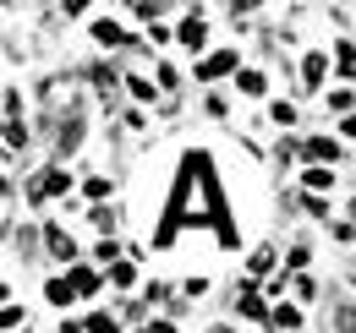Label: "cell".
Here are the masks:
<instances>
[{
    "mask_svg": "<svg viewBox=\"0 0 356 333\" xmlns=\"http://www.w3.org/2000/svg\"><path fill=\"white\" fill-rule=\"evenodd\" d=\"M88 333H115V317H110V311H93V317H88Z\"/></svg>",
    "mask_w": 356,
    "mask_h": 333,
    "instance_id": "4fadbf2b",
    "label": "cell"
},
{
    "mask_svg": "<svg viewBox=\"0 0 356 333\" xmlns=\"http://www.w3.org/2000/svg\"><path fill=\"white\" fill-rule=\"evenodd\" d=\"M268 323H274L280 333H296V328H302V311H296V306H274V311H268Z\"/></svg>",
    "mask_w": 356,
    "mask_h": 333,
    "instance_id": "277c9868",
    "label": "cell"
},
{
    "mask_svg": "<svg viewBox=\"0 0 356 333\" xmlns=\"http://www.w3.org/2000/svg\"><path fill=\"white\" fill-rule=\"evenodd\" d=\"M236 311H241V317H264V300H258V290H247V284H241V290H236Z\"/></svg>",
    "mask_w": 356,
    "mask_h": 333,
    "instance_id": "8992f818",
    "label": "cell"
},
{
    "mask_svg": "<svg viewBox=\"0 0 356 333\" xmlns=\"http://www.w3.org/2000/svg\"><path fill=\"white\" fill-rule=\"evenodd\" d=\"M236 83H241V93H264V71H241Z\"/></svg>",
    "mask_w": 356,
    "mask_h": 333,
    "instance_id": "5bb4252c",
    "label": "cell"
},
{
    "mask_svg": "<svg viewBox=\"0 0 356 333\" xmlns=\"http://www.w3.org/2000/svg\"><path fill=\"white\" fill-rule=\"evenodd\" d=\"M110 279H115V284L127 290V284H132V262H115V268H110Z\"/></svg>",
    "mask_w": 356,
    "mask_h": 333,
    "instance_id": "e0dca14e",
    "label": "cell"
},
{
    "mask_svg": "<svg viewBox=\"0 0 356 333\" xmlns=\"http://www.w3.org/2000/svg\"><path fill=\"white\" fill-rule=\"evenodd\" d=\"M307 159H318V164H334V159H340V148H334L329 137H312V142H307Z\"/></svg>",
    "mask_w": 356,
    "mask_h": 333,
    "instance_id": "5b68a950",
    "label": "cell"
},
{
    "mask_svg": "<svg viewBox=\"0 0 356 333\" xmlns=\"http://www.w3.org/2000/svg\"><path fill=\"white\" fill-rule=\"evenodd\" d=\"M181 44H192V49L203 44V17H186V22H181Z\"/></svg>",
    "mask_w": 356,
    "mask_h": 333,
    "instance_id": "8fae6325",
    "label": "cell"
},
{
    "mask_svg": "<svg viewBox=\"0 0 356 333\" xmlns=\"http://www.w3.org/2000/svg\"><path fill=\"white\" fill-rule=\"evenodd\" d=\"M44 295L55 300V306H66V300H72L77 290H72V279H49V284H44Z\"/></svg>",
    "mask_w": 356,
    "mask_h": 333,
    "instance_id": "30bf717a",
    "label": "cell"
},
{
    "mask_svg": "<svg viewBox=\"0 0 356 333\" xmlns=\"http://www.w3.org/2000/svg\"><path fill=\"white\" fill-rule=\"evenodd\" d=\"M334 55H340V71H346V77H351V71H356V49H351V44H340V49H334Z\"/></svg>",
    "mask_w": 356,
    "mask_h": 333,
    "instance_id": "9a60e30c",
    "label": "cell"
},
{
    "mask_svg": "<svg viewBox=\"0 0 356 333\" xmlns=\"http://www.w3.org/2000/svg\"><path fill=\"white\" fill-rule=\"evenodd\" d=\"M60 191H72V175L66 169H49V175H39V186H33V197H60Z\"/></svg>",
    "mask_w": 356,
    "mask_h": 333,
    "instance_id": "6da1fadb",
    "label": "cell"
},
{
    "mask_svg": "<svg viewBox=\"0 0 356 333\" xmlns=\"http://www.w3.org/2000/svg\"><path fill=\"white\" fill-rule=\"evenodd\" d=\"M44 246L55 251V257H60V262H72V257H77V246H72V235H66V230H60V224H49V230H44Z\"/></svg>",
    "mask_w": 356,
    "mask_h": 333,
    "instance_id": "3957f363",
    "label": "cell"
},
{
    "mask_svg": "<svg viewBox=\"0 0 356 333\" xmlns=\"http://www.w3.org/2000/svg\"><path fill=\"white\" fill-rule=\"evenodd\" d=\"M93 39L104 44V49H121V44H127V39H121V28H115V22H93Z\"/></svg>",
    "mask_w": 356,
    "mask_h": 333,
    "instance_id": "52a82bcc",
    "label": "cell"
},
{
    "mask_svg": "<svg viewBox=\"0 0 356 333\" xmlns=\"http://www.w3.org/2000/svg\"><path fill=\"white\" fill-rule=\"evenodd\" d=\"M230 66H236V55H230V49H220V55H209V60L197 66V83H214V77H225Z\"/></svg>",
    "mask_w": 356,
    "mask_h": 333,
    "instance_id": "7a4b0ae2",
    "label": "cell"
},
{
    "mask_svg": "<svg viewBox=\"0 0 356 333\" xmlns=\"http://www.w3.org/2000/svg\"><path fill=\"white\" fill-rule=\"evenodd\" d=\"M323 71H329V60H323V55H307V60H302V77H307V87L323 83Z\"/></svg>",
    "mask_w": 356,
    "mask_h": 333,
    "instance_id": "ba28073f",
    "label": "cell"
},
{
    "mask_svg": "<svg viewBox=\"0 0 356 333\" xmlns=\"http://www.w3.org/2000/svg\"><path fill=\"white\" fill-rule=\"evenodd\" d=\"M143 333H176V328H170V323H148Z\"/></svg>",
    "mask_w": 356,
    "mask_h": 333,
    "instance_id": "d6986e66",
    "label": "cell"
},
{
    "mask_svg": "<svg viewBox=\"0 0 356 333\" xmlns=\"http://www.w3.org/2000/svg\"><path fill=\"white\" fill-rule=\"evenodd\" d=\"M72 290L93 295V290H99V273H93V268H72Z\"/></svg>",
    "mask_w": 356,
    "mask_h": 333,
    "instance_id": "9c48e42d",
    "label": "cell"
},
{
    "mask_svg": "<svg viewBox=\"0 0 356 333\" xmlns=\"http://www.w3.org/2000/svg\"><path fill=\"white\" fill-rule=\"evenodd\" d=\"M274 268V251H252V273H268Z\"/></svg>",
    "mask_w": 356,
    "mask_h": 333,
    "instance_id": "ac0fdd59",
    "label": "cell"
},
{
    "mask_svg": "<svg viewBox=\"0 0 356 333\" xmlns=\"http://www.w3.org/2000/svg\"><path fill=\"white\" fill-rule=\"evenodd\" d=\"M268 115H274V126H296V110H291V104H274Z\"/></svg>",
    "mask_w": 356,
    "mask_h": 333,
    "instance_id": "2e32d148",
    "label": "cell"
},
{
    "mask_svg": "<svg viewBox=\"0 0 356 333\" xmlns=\"http://www.w3.org/2000/svg\"><path fill=\"white\" fill-rule=\"evenodd\" d=\"M302 180H307V191H329L334 186V169H307Z\"/></svg>",
    "mask_w": 356,
    "mask_h": 333,
    "instance_id": "7c38bea8",
    "label": "cell"
}]
</instances>
